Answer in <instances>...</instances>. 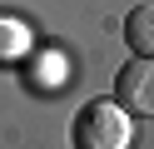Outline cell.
<instances>
[{"label":"cell","instance_id":"1","mask_svg":"<svg viewBox=\"0 0 154 149\" xmlns=\"http://www.w3.org/2000/svg\"><path fill=\"white\" fill-rule=\"evenodd\" d=\"M129 139H134L129 109L119 99H90L75 114V144L80 149H124Z\"/></svg>","mask_w":154,"mask_h":149},{"label":"cell","instance_id":"2","mask_svg":"<svg viewBox=\"0 0 154 149\" xmlns=\"http://www.w3.org/2000/svg\"><path fill=\"white\" fill-rule=\"evenodd\" d=\"M114 99L134 114H154V55H134L114 75Z\"/></svg>","mask_w":154,"mask_h":149},{"label":"cell","instance_id":"3","mask_svg":"<svg viewBox=\"0 0 154 149\" xmlns=\"http://www.w3.org/2000/svg\"><path fill=\"white\" fill-rule=\"evenodd\" d=\"M124 45L134 55H154V5H134L124 15Z\"/></svg>","mask_w":154,"mask_h":149},{"label":"cell","instance_id":"4","mask_svg":"<svg viewBox=\"0 0 154 149\" xmlns=\"http://www.w3.org/2000/svg\"><path fill=\"white\" fill-rule=\"evenodd\" d=\"M25 50V30L15 20H0V55H20Z\"/></svg>","mask_w":154,"mask_h":149}]
</instances>
